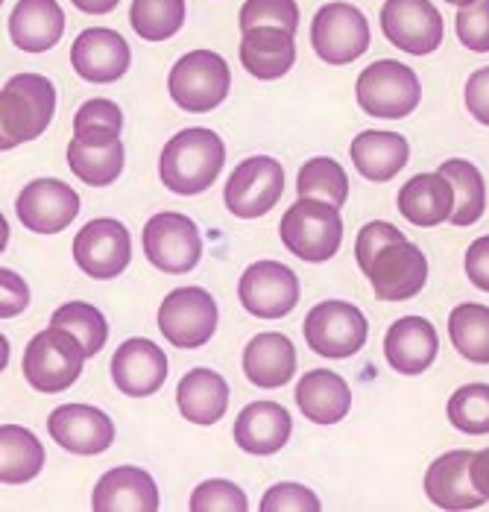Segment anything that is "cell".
Segmentation results:
<instances>
[{
    "label": "cell",
    "instance_id": "6da1fadb",
    "mask_svg": "<svg viewBox=\"0 0 489 512\" xmlns=\"http://www.w3.org/2000/svg\"><path fill=\"white\" fill-rule=\"evenodd\" d=\"M226 164V144L214 129L191 126L164 144L159 158L162 182L179 197H194L211 188Z\"/></svg>",
    "mask_w": 489,
    "mask_h": 512
},
{
    "label": "cell",
    "instance_id": "7a4b0ae2",
    "mask_svg": "<svg viewBox=\"0 0 489 512\" xmlns=\"http://www.w3.org/2000/svg\"><path fill=\"white\" fill-rule=\"evenodd\" d=\"M56 112V88L41 74H15L0 91V150L36 141Z\"/></svg>",
    "mask_w": 489,
    "mask_h": 512
},
{
    "label": "cell",
    "instance_id": "3957f363",
    "mask_svg": "<svg viewBox=\"0 0 489 512\" xmlns=\"http://www.w3.org/2000/svg\"><path fill=\"white\" fill-rule=\"evenodd\" d=\"M282 243L299 261L323 264L331 261L343 243V220L340 208L331 202L311 197H299L282 217Z\"/></svg>",
    "mask_w": 489,
    "mask_h": 512
},
{
    "label": "cell",
    "instance_id": "277c9868",
    "mask_svg": "<svg viewBox=\"0 0 489 512\" xmlns=\"http://www.w3.org/2000/svg\"><path fill=\"white\" fill-rule=\"evenodd\" d=\"M229 88H232L229 62L214 50L185 53L167 77V91L173 103L194 115L214 112L229 97Z\"/></svg>",
    "mask_w": 489,
    "mask_h": 512
},
{
    "label": "cell",
    "instance_id": "5b68a950",
    "mask_svg": "<svg viewBox=\"0 0 489 512\" xmlns=\"http://www.w3.org/2000/svg\"><path fill=\"white\" fill-rule=\"evenodd\" d=\"M82 363L85 352L80 340L71 331L50 325L30 340L24 352V378L39 393H65L77 384Z\"/></svg>",
    "mask_w": 489,
    "mask_h": 512
},
{
    "label": "cell",
    "instance_id": "8992f818",
    "mask_svg": "<svg viewBox=\"0 0 489 512\" xmlns=\"http://www.w3.org/2000/svg\"><path fill=\"white\" fill-rule=\"evenodd\" d=\"M355 97L369 118L402 120L419 106L422 82L408 65L396 59H378L361 71Z\"/></svg>",
    "mask_w": 489,
    "mask_h": 512
},
{
    "label": "cell",
    "instance_id": "52a82bcc",
    "mask_svg": "<svg viewBox=\"0 0 489 512\" xmlns=\"http://www.w3.org/2000/svg\"><path fill=\"white\" fill-rule=\"evenodd\" d=\"M372 281V293L381 302H405L422 293L428 281V258L425 252L410 243L408 237H396L381 246L369 264L361 270Z\"/></svg>",
    "mask_w": 489,
    "mask_h": 512
},
{
    "label": "cell",
    "instance_id": "ba28073f",
    "mask_svg": "<svg viewBox=\"0 0 489 512\" xmlns=\"http://www.w3.org/2000/svg\"><path fill=\"white\" fill-rule=\"evenodd\" d=\"M144 255L147 261L170 276L191 273L203 258V237L191 217L162 211L144 226Z\"/></svg>",
    "mask_w": 489,
    "mask_h": 512
},
{
    "label": "cell",
    "instance_id": "9c48e42d",
    "mask_svg": "<svg viewBox=\"0 0 489 512\" xmlns=\"http://www.w3.org/2000/svg\"><path fill=\"white\" fill-rule=\"evenodd\" d=\"M367 334V316L349 302H320L305 316V343L311 352L331 360L358 355L367 346Z\"/></svg>",
    "mask_w": 489,
    "mask_h": 512
},
{
    "label": "cell",
    "instance_id": "30bf717a",
    "mask_svg": "<svg viewBox=\"0 0 489 512\" xmlns=\"http://www.w3.org/2000/svg\"><path fill=\"white\" fill-rule=\"evenodd\" d=\"M282 194H285V167L276 158L252 156L232 170L223 199L235 217L255 220L273 211Z\"/></svg>",
    "mask_w": 489,
    "mask_h": 512
},
{
    "label": "cell",
    "instance_id": "8fae6325",
    "mask_svg": "<svg viewBox=\"0 0 489 512\" xmlns=\"http://www.w3.org/2000/svg\"><path fill=\"white\" fill-rule=\"evenodd\" d=\"M311 47L328 65H349L369 47L367 15L352 3H326L311 21Z\"/></svg>",
    "mask_w": 489,
    "mask_h": 512
},
{
    "label": "cell",
    "instance_id": "7c38bea8",
    "mask_svg": "<svg viewBox=\"0 0 489 512\" xmlns=\"http://www.w3.org/2000/svg\"><path fill=\"white\" fill-rule=\"evenodd\" d=\"M217 302L203 287H179L159 308V328L176 349H200L217 331Z\"/></svg>",
    "mask_w": 489,
    "mask_h": 512
},
{
    "label": "cell",
    "instance_id": "4fadbf2b",
    "mask_svg": "<svg viewBox=\"0 0 489 512\" xmlns=\"http://www.w3.org/2000/svg\"><path fill=\"white\" fill-rule=\"evenodd\" d=\"M381 33L396 50L428 56L443 44V15L431 0H384Z\"/></svg>",
    "mask_w": 489,
    "mask_h": 512
},
{
    "label": "cell",
    "instance_id": "5bb4252c",
    "mask_svg": "<svg viewBox=\"0 0 489 512\" xmlns=\"http://www.w3.org/2000/svg\"><path fill=\"white\" fill-rule=\"evenodd\" d=\"M241 305L258 319H282L299 305V278L279 261H255L238 281Z\"/></svg>",
    "mask_w": 489,
    "mask_h": 512
},
{
    "label": "cell",
    "instance_id": "9a60e30c",
    "mask_svg": "<svg viewBox=\"0 0 489 512\" xmlns=\"http://www.w3.org/2000/svg\"><path fill=\"white\" fill-rule=\"evenodd\" d=\"M74 258L85 276L97 281L118 278L132 261V240L126 226L112 217L85 223L74 240Z\"/></svg>",
    "mask_w": 489,
    "mask_h": 512
},
{
    "label": "cell",
    "instance_id": "2e32d148",
    "mask_svg": "<svg viewBox=\"0 0 489 512\" xmlns=\"http://www.w3.org/2000/svg\"><path fill=\"white\" fill-rule=\"evenodd\" d=\"M15 211L30 232L59 235L80 214V194L59 179H36L18 194Z\"/></svg>",
    "mask_w": 489,
    "mask_h": 512
},
{
    "label": "cell",
    "instance_id": "e0dca14e",
    "mask_svg": "<svg viewBox=\"0 0 489 512\" xmlns=\"http://www.w3.org/2000/svg\"><path fill=\"white\" fill-rule=\"evenodd\" d=\"M47 431L71 454H103L115 442L112 419L91 404H62L50 413Z\"/></svg>",
    "mask_w": 489,
    "mask_h": 512
},
{
    "label": "cell",
    "instance_id": "ac0fdd59",
    "mask_svg": "<svg viewBox=\"0 0 489 512\" xmlns=\"http://www.w3.org/2000/svg\"><path fill=\"white\" fill-rule=\"evenodd\" d=\"M132 53L121 33L109 27H88L74 39L71 65L85 82H118L129 71Z\"/></svg>",
    "mask_w": 489,
    "mask_h": 512
},
{
    "label": "cell",
    "instance_id": "d6986e66",
    "mask_svg": "<svg viewBox=\"0 0 489 512\" xmlns=\"http://www.w3.org/2000/svg\"><path fill=\"white\" fill-rule=\"evenodd\" d=\"M112 378L115 387L129 398H147L159 393L167 378V355L156 343L144 337H132L121 343L112 357Z\"/></svg>",
    "mask_w": 489,
    "mask_h": 512
},
{
    "label": "cell",
    "instance_id": "ffe728a7",
    "mask_svg": "<svg viewBox=\"0 0 489 512\" xmlns=\"http://www.w3.org/2000/svg\"><path fill=\"white\" fill-rule=\"evenodd\" d=\"M440 352L437 328L425 316H405L387 328L384 357L402 375H422Z\"/></svg>",
    "mask_w": 489,
    "mask_h": 512
},
{
    "label": "cell",
    "instance_id": "44dd1931",
    "mask_svg": "<svg viewBox=\"0 0 489 512\" xmlns=\"http://www.w3.org/2000/svg\"><path fill=\"white\" fill-rule=\"evenodd\" d=\"M472 451H449L431 463L425 474V495L440 510H478L484 495L472 483Z\"/></svg>",
    "mask_w": 489,
    "mask_h": 512
},
{
    "label": "cell",
    "instance_id": "7402d4cb",
    "mask_svg": "<svg viewBox=\"0 0 489 512\" xmlns=\"http://www.w3.org/2000/svg\"><path fill=\"white\" fill-rule=\"evenodd\" d=\"M290 431H293V419L279 401H252L238 413L235 442L246 454L270 457L285 448Z\"/></svg>",
    "mask_w": 489,
    "mask_h": 512
},
{
    "label": "cell",
    "instance_id": "603a6c76",
    "mask_svg": "<svg viewBox=\"0 0 489 512\" xmlns=\"http://www.w3.org/2000/svg\"><path fill=\"white\" fill-rule=\"evenodd\" d=\"M91 507L97 512H156L159 486L144 469L121 466L100 477Z\"/></svg>",
    "mask_w": 489,
    "mask_h": 512
},
{
    "label": "cell",
    "instance_id": "cb8c5ba5",
    "mask_svg": "<svg viewBox=\"0 0 489 512\" xmlns=\"http://www.w3.org/2000/svg\"><path fill=\"white\" fill-rule=\"evenodd\" d=\"M454 185L437 170V173H419L405 182V188L399 191V214L422 229L440 226L451 220L454 211Z\"/></svg>",
    "mask_w": 489,
    "mask_h": 512
},
{
    "label": "cell",
    "instance_id": "d4e9b609",
    "mask_svg": "<svg viewBox=\"0 0 489 512\" xmlns=\"http://www.w3.org/2000/svg\"><path fill=\"white\" fill-rule=\"evenodd\" d=\"M65 33V12L56 0H18L9 15V39L24 53H44Z\"/></svg>",
    "mask_w": 489,
    "mask_h": 512
},
{
    "label": "cell",
    "instance_id": "484cf974",
    "mask_svg": "<svg viewBox=\"0 0 489 512\" xmlns=\"http://www.w3.org/2000/svg\"><path fill=\"white\" fill-rule=\"evenodd\" d=\"M296 404L314 425H337L352 410V390L337 372L311 369L296 384Z\"/></svg>",
    "mask_w": 489,
    "mask_h": 512
},
{
    "label": "cell",
    "instance_id": "4316f807",
    "mask_svg": "<svg viewBox=\"0 0 489 512\" xmlns=\"http://www.w3.org/2000/svg\"><path fill=\"white\" fill-rule=\"evenodd\" d=\"M296 372V349L279 331L258 334L246 343L244 375L264 390H279Z\"/></svg>",
    "mask_w": 489,
    "mask_h": 512
},
{
    "label": "cell",
    "instance_id": "83f0119b",
    "mask_svg": "<svg viewBox=\"0 0 489 512\" xmlns=\"http://www.w3.org/2000/svg\"><path fill=\"white\" fill-rule=\"evenodd\" d=\"M241 65L255 79H279L296 62V41L293 33L279 27H255L246 30L241 39Z\"/></svg>",
    "mask_w": 489,
    "mask_h": 512
},
{
    "label": "cell",
    "instance_id": "f1b7e54d",
    "mask_svg": "<svg viewBox=\"0 0 489 512\" xmlns=\"http://www.w3.org/2000/svg\"><path fill=\"white\" fill-rule=\"evenodd\" d=\"M349 153H352V161H355V167H358V173L364 179H369V182H390L408 164L410 144L405 141V135H399V132L367 129L352 141Z\"/></svg>",
    "mask_w": 489,
    "mask_h": 512
},
{
    "label": "cell",
    "instance_id": "f546056e",
    "mask_svg": "<svg viewBox=\"0 0 489 512\" xmlns=\"http://www.w3.org/2000/svg\"><path fill=\"white\" fill-rule=\"evenodd\" d=\"M179 413L194 425H214L229 407V384L214 369H191L176 387Z\"/></svg>",
    "mask_w": 489,
    "mask_h": 512
},
{
    "label": "cell",
    "instance_id": "4dcf8cb0",
    "mask_svg": "<svg viewBox=\"0 0 489 512\" xmlns=\"http://www.w3.org/2000/svg\"><path fill=\"white\" fill-rule=\"evenodd\" d=\"M44 469V448L39 436L21 425L0 428V480L6 486H21Z\"/></svg>",
    "mask_w": 489,
    "mask_h": 512
},
{
    "label": "cell",
    "instance_id": "1f68e13d",
    "mask_svg": "<svg viewBox=\"0 0 489 512\" xmlns=\"http://www.w3.org/2000/svg\"><path fill=\"white\" fill-rule=\"evenodd\" d=\"M123 141H106V144H91V141H80L74 138L68 144V164L77 173V179H82L91 188H109L112 182H118V176L123 173Z\"/></svg>",
    "mask_w": 489,
    "mask_h": 512
},
{
    "label": "cell",
    "instance_id": "d6a6232c",
    "mask_svg": "<svg viewBox=\"0 0 489 512\" xmlns=\"http://www.w3.org/2000/svg\"><path fill=\"white\" fill-rule=\"evenodd\" d=\"M440 173L454 185V211H451V226H472L484 217L487 208V185L484 176L475 164H469L466 158H449L440 164Z\"/></svg>",
    "mask_w": 489,
    "mask_h": 512
},
{
    "label": "cell",
    "instance_id": "836d02e7",
    "mask_svg": "<svg viewBox=\"0 0 489 512\" xmlns=\"http://www.w3.org/2000/svg\"><path fill=\"white\" fill-rule=\"evenodd\" d=\"M451 346L472 363H489V308L463 302L449 314Z\"/></svg>",
    "mask_w": 489,
    "mask_h": 512
},
{
    "label": "cell",
    "instance_id": "e575fe53",
    "mask_svg": "<svg viewBox=\"0 0 489 512\" xmlns=\"http://www.w3.org/2000/svg\"><path fill=\"white\" fill-rule=\"evenodd\" d=\"M296 194L323 199V202H331L334 208H343V202L349 197V176L334 158H311L302 164V170L296 176Z\"/></svg>",
    "mask_w": 489,
    "mask_h": 512
},
{
    "label": "cell",
    "instance_id": "d590c367",
    "mask_svg": "<svg viewBox=\"0 0 489 512\" xmlns=\"http://www.w3.org/2000/svg\"><path fill=\"white\" fill-rule=\"evenodd\" d=\"M129 24L144 41H167L185 24V0H132Z\"/></svg>",
    "mask_w": 489,
    "mask_h": 512
},
{
    "label": "cell",
    "instance_id": "8d00e7d4",
    "mask_svg": "<svg viewBox=\"0 0 489 512\" xmlns=\"http://www.w3.org/2000/svg\"><path fill=\"white\" fill-rule=\"evenodd\" d=\"M50 325H53V328L71 331V334L80 340L85 357L100 355V349H103L106 340H109L106 316L100 314L94 305H88V302H68V305H62V308L53 314Z\"/></svg>",
    "mask_w": 489,
    "mask_h": 512
},
{
    "label": "cell",
    "instance_id": "74e56055",
    "mask_svg": "<svg viewBox=\"0 0 489 512\" xmlns=\"http://www.w3.org/2000/svg\"><path fill=\"white\" fill-rule=\"evenodd\" d=\"M123 132V112L118 103L94 97L88 103H82L74 118V138L91 141V144H106V141H118Z\"/></svg>",
    "mask_w": 489,
    "mask_h": 512
},
{
    "label": "cell",
    "instance_id": "f35d334b",
    "mask_svg": "<svg viewBox=\"0 0 489 512\" xmlns=\"http://www.w3.org/2000/svg\"><path fill=\"white\" fill-rule=\"evenodd\" d=\"M449 422L463 434H489V384H466L449 398Z\"/></svg>",
    "mask_w": 489,
    "mask_h": 512
},
{
    "label": "cell",
    "instance_id": "ab89813d",
    "mask_svg": "<svg viewBox=\"0 0 489 512\" xmlns=\"http://www.w3.org/2000/svg\"><path fill=\"white\" fill-rule=\"evenodd\" d=\"M255 27H279L296 36L299 27V6L296 0H246L241 6V30Z\"/></svg>",
    "mask_w": 489,
    "mask_h": 512
},
{
    "label": "cell",
    "instance_id": "60d3db41",
    "mask_svg": "<svg viewBox=\"0 0 489 512\" xmlns=\"http://www.w3.org/2000/svg\"><path fill=\"white\" fill-rule=\"evenodd\" d=\"M249 507L244 489L235 486L232 480H205L191 495V510L194 512H244Z\"/></svg>",
    "mask_w": 489,
    "mask_h": 512
},
{
    "label": "cell",
    "instance_id": "b9f144b4",
    "mask_svg": "<svg viewBox=\"0 0 489 512\" xmlns=\"http://www.w3.org/2000/svg\"><path fill=\"white\" fill-rule=\"evenodd\" d=\"M454 30L463 47L475 53H489V0H475L469 6H460L454 18Z\"/></svg>",
    "mask_w": 489,
    "mask_h": 512
},
{
    "label": "cell",
    "instance_id": "7bdbcfd3",
    "mask_svg": "<svg viewBox=\"0 0 489 512\" xmlns=\"http://www.w3.org/2000/svg\"><path fill=\"white\" fill-rule=\"evenodd\" d=\"M320 507V498L302 483H276L261 498V512H317Z\"/></svg>",
    "mask_w": 489,
    "mask_h": 512
},
{
    "label": "cell",
    "instance_id": "ee69618b",
    "mask_svg": "<svg viewBox=\"0 0 489 512\" xmlns=\"http://www.w3.org/2000/svg\"><path fill=\"white\" fill-rule=\"evenodd\" d=\"M0 287H3V299H0V316L9 319V316H18L27 305H30V287L27 281L12 273V270H0Z\"/></svg>",
    "mask_w": 489,
    "mask_h": 512
},
{
    "label": "cell",
    "instance_id": "f6af8a7d",
    "mask_svg": "<svg viewBox=\"0 0 489 512\" xmlns=\"http://www.w3.org/2000/svg\"><path fill=\"white\" fill-rule=\"evenodd\" d=\"M466 109L478 123L489 126V68H481L466 79Z\"/></svg>",
    "mask_w": 489,
    "mask_h": 512
},
{
    "label": "cell",
    "instance_id": "bcb514c9",
    "mask_svg": "<svg viewBox=\"0 0 489 512\" xmlns=\"http://www.w3.org/2000/svg\"><path fill=\"white\" fill-rule=\"evenodd\" d=\"M466 276L475 287H481L489 293V235L478 237L469 249H466Z\"/></svg>",
    "mask_w": 489,
    "mask_h": 512
},
{
    "label": "cell",
    "instance_id": "7dc6e473",
    "mask_svg": "<svg viewBox=\"0 0 489 512\" xmlns=\"http://www.w3.org/2000/svg\"><path fill=\"white\" fill-rule=\"evenodd\" d=\"M469 474H472V483L475 489L484 495V501H489V448L472 454V466H469Z\"/></svg>",
    "mask_w": 489,
    "mask_h": 512
},
{
    "label": "cell",
    "instance_id": "c3c4849f",
    "mask_svg": "<svg viewBox=\"0 0 489 512\" xmlns=\"http://www.w3.org/2000/svg\"><path fill=\"white\" fill-rule=\"evenodd\" d=\"M77 9L82 12H88V15H106V12H112L121 0H71Z\"/></svg>",
    "mask_w": 489,
    "mask_h": 512
},
{
    "label": "cell",
    "instance_id": "681fc988",
    "mask_svg": "<svg viewBox=\"0 0 489 512\" xmlns=\"http://www.w3.org/2000/svg\"><path fill=\"white\" fill-rule=\"evenodd\" d=\"M446 3H454V6H469V3H475V0H446Z\"/></svg>",
    "mask_w": 489,
    "mask_h": 512
}]
</instances>
